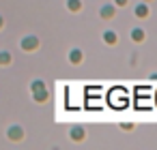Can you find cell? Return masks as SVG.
I'll use <instances>...</instances> for the list:
<instances>
[{"instance_id":"6da1fadb","label":"cell","mask_w":157,"mask_h":150,"mask_svg":"<svg viewBox=\"0 0 157 150\" xmlns=\"http://www.w3.org/2000/svg\"><path fill=\"white\" fill-rule=\"evenodd\" d=\"M138 15L144 17V15H146V7H138Z\"/></svg>"},{"instance_id":"3957f363","label":"cell","mask_w":157,"mask_h":150,"mask_svg":"<svg viewBox=\"0 0 157 150\" xmlns=\"http://www.w3.org/2000/svg\"><path fill=\"white\" fill-rule=\"evenodd\" d=\"M69 7H71V9H78V7H80V2H78V0H71Z\"/></svg>"},{"instance_id":"277c9868","label":"cell","mask_w":157,"mask_h":150,"mask_svg":"<svg viewBox=\"0 0 157 150\" xmlns=\"http://www.w3.org/2000/svg\"><path fill=\"white\" fill-rule=\"evenodd\" d=\"M9 60V54H0V62H7Z\"/></svg>"},{"instance_id":"7a4b0ae2","label":"cell","mask_w":157,"mask_h":150,"mask_svg":"<svg viewBox=\"0 0 157 150\" xmlns=\"http://www.w3.org/2000/svg\"><path fill=\"white\" fill-rule=\"evenodd\" d=\"M103 15L110 17V15H112V7H105V9H103Z\"/></svg>"}]
</instances>
